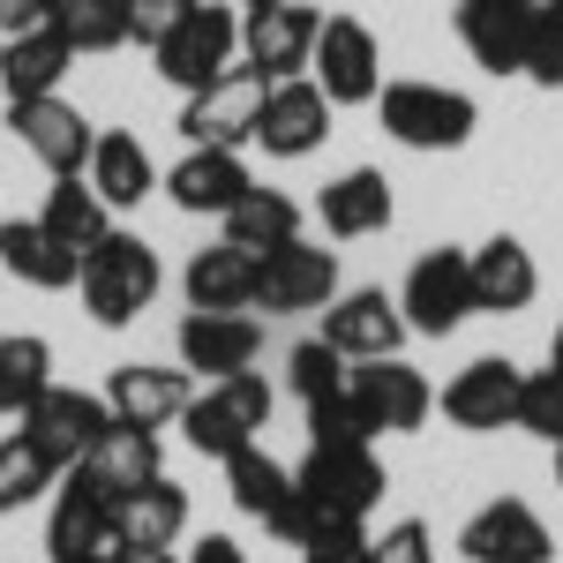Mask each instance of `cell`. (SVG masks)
I'll return each instance as SVG.
<instances>
[{
	"label": "cell",
	"mask_w": 563,
	"mask_h": 563,
	"mask_svg": "<svg viewBox=\"0 0 563 563\" xmlns=\"http://www.w3.org/2000/svg\"><path fill=\"white\" fill-rule=\"evenodd\" d=\"M301 413H308V443H376L361 406H353V390H331V398H316Z\"/></svg>",
	"instance_id": "cell-40"
},
{
	"label": "cell",
	"mask_w": 563,
	"mask_h": 563,
	"mask_svg": "<svg viewBox=\"0 0 563 563\" xmlns=\"http://www.w3.org/2000/svg\"><path fill=\"white\" fill-rule=\"evenodd\" d=\"M533 294H541V263H533V249L511 241V233L481 241L474 249V308L481 316H519V308H533Z\"/></svg>",
	"instance_id": "cell-25"
},
{
	"label": "cell",
	"mask_w": 563,
	"mask_h": 563,
	"mask_svg": "<svg viewBox=\"0 0 563 563\" xmlns=\"http://www.w3.org/2000/svg\"><path fill=\"white\" fill-rule=\"evenodd\" d=\"M84 308H90V323H106V331H129L143 308L158 301V286H166V271H158V249L143 241V233H106L98 249L84 256Z\"/></svg>",
	"instance_id": "cell-1"
},
{
	"label": "cell",
	"mask_w": 563,
	"mask_h": 563,
	"mask_svg": "<svg viewBox=\"0 0 563 563\" xmlns=\"http://www.w3.org/2000/svg\"><path fill=\"white\" fill-rule=\"evenodd\" d=\"M106 541H121V511H113V504L84 481V466H68L60 488H53L45 556H53V563H76V556H90V549H106Z\"/></svg>",
	"instance_id": "cell-20"
},
{
	"label": "cell",
	"mask_w": 563,
	"mask_h": 563,
	"mask_svg": "<svg viewBox=\"0 0 563 563\" xmlns=\"http://www.w3.org/2000/svg\"><path fill=\"white\" fill-rule=\"evenodd\" d=\"M180 294H188V308H256V256L233 241L196 249L180 271Z\"/></svg>",
	"instance_id": "cell-30"
},
{
	"label": "cell",
	"mask_w": 563,
	"mask_h": 563,
	"mask_svg": "<svg viewBox=\"0 0 563 563\" xmlns=\"http://www.w3.org/2000/svg\"><path fill=\"white\" fill-rule=\"evenodd\" d=\"M225 496H233V511H241V519L278 526L286 511H294L301 481H294V466H278L263 443H249V451H233V459H225Z\"/></svg>",
	"instance_id": "cell-28"
},
{
	"label": "cell",
	"mask_w": 563,
	"mask_h": 563,
	"mask_svg": "<svg viewBox=\"0 0 563 563\" xmlns=\"http://www.w3.org/2000/svg\"><path fill=\"white\" fill-rule=\"evenodd\" d=\"M76 68V45L60 38L53 23H31L15 38H0V90L8 98H53Z\"/></svg>",
	"instance_id": "cell-26"
},
{
	"label": "cell",
	"mask_w": 563,
	"mask_h": 563,
	"mask_svg": "<svg viewBox=\"0 0 563 563\" xmlns=\"http://www.w3.org/2000/svg\"><path fill=\"white\" fill-rule=\"evenodd\" d=\"M113 429V406L98 398V390H76V384H45L31 406H23V443L38 451L53 474H68V466H84V451L98 435Z\"/></svg>",
	"instance_id": "cell-4"
},
{
	"label": "cell",
	"mask_w": 563,
	"mask_h": 563,
	"mask_svg": "<svg viewBox=\"0 0 563 563\" xmlns=\"http://www.w3.org/2000/svg\"><path fill=\"white\" fill-rule=\"evenodd\" d=\"M241 8H278V0H241Z\"/></svg>",
	"instance_id": "cell-50"
},
{
	"label": "cell",
	"mask_w": 563,
	"mask_h": 563,
	"mask_svg": "<svg viewBox=\"0 0 563 563\" xmlns=\"http://www.w3.org/2000/svg\"><path fill=\"white\" fill-rule=\"evenodd\" d=\"M533 90H563V23H549L541 15V31H533V45H526V68H519Z\"/></svg>",
	"instance_id": "cell-42"
},
{
	"label": "cell",
	"mask_w": 563,
	"mask_h": 563,
	"mask_svg": "<svg viewBox=\"0 0 563 563\" xmlns=\"http://www.w3.org/2000/svg\"><path fill=\"white\" fill-rule=\"evenodd\" d=\"M53 466H45L38 451L23 443V435H0V519H15L23 504H38L45 488H53Z\"/></svg>",
	"instance_id": "cell-37"
},
{
	"label": "cell",
	"mask_w": 563,
	"mask_h": 563,
	"mask_svg": "<svg viewBox=\"0 0 563 563\" xmlns=\"http://www.w3.org/2000/svg\"><path fill=\"white\" fill-rule=\"evenodd\" d=\"M38 225L60 241V249H76V256H90L106 233H113V211H106V196L90 188L84 174H68V180H53L45 188V211H38Z\"/></svg>",
	"instance_id": "cell-31"
},
{
	"label": "cell",
	"mask_w": 563,
	"mask_h": 563,
	"mask_svg": "<svg viewBox=\"0 0 563 563\" xmlns=\"http://www.w3.org/2000/svg\"><path fill=\"white\" fill-rule=\"evenodd\" d=\"M549 23H563V0H549Z\"/></svg>",
	"instance_id": "cell-48"
},
{
	"label": "cell",
	"mask_w": 563,
	"mask_h": 563,
	"mask_svg": "<svg viewBox=\"0 0 563 563\" xmlns=\"http://www.w3.org/2000/svg\"><path fill=\"white\" fill-rule=\"evenodd\" d=\"M121 549H129V541H121ZM129 563H180L174 549H129Z\"/></svg>",
	"instance_id": "cell-46"
},
{
	"label": "cell",
	"mask_w": 563,
	"mask_h": 563,
	"mask_svg": "<svg viewBox=\"0 0 563 563\" xmlns=\"http://www.w3.org/2000/svg\"><path fill=\"white\" fill-rule=\"evenodd\" d=\"M31 23H45V0H0V38L31 31Z\"/></svg>",
	"instance_id": "cell-44"
},
{
	"label": "cell",
	"mask_w": 563,
	"mask_h": 563,
	"mask_svg": "<svg viewBox=\"0 0 563 563\" xmlns=\"http://www.w3.org/2000/svg\"><path fill=\"white\" fill-rule=\"evenodd\" d=\"M0 271L23 278V286H38V294H68L84 278V256L60 249L38 218H0Z\"/></svg>",
	"instance_id": "cell-27"
},
{
	"label": "cell",
	"mask_w": 563,
	"mask_h": 563,
	"mask_svg": "<svg viewBox=\"0 0 563 563\" xmlns=\"http://www.w3.org/2000/svg\"><path fill=\"white\" fill-rule=\"evenodd\" d=\"M519 368L511 361H496V353H481V361H466L451 384L435 390V406H443V421L466 435H496L511 429V413H519Z\"/></svg>",
	"instance_id": "cell-17"
},
{
	"label": "cell",
	"mask_w": 563,
	"mask_h": 563,
	"mask_svg": "<svg viewBox=\"0 0 563 563\" xmlns=\"http://www.w3.org/2000/svg\"><path fill=\"white\" fill-rule=\"evenodd\" d=\"M8 135H15V143H23L53 180L84 174V166H90V143H98V129H90L60 90H53V98H8Z\"/></svg>",
	"instance_id": "cell-14"
},
{
	"label": "cell",
	"mask_w": 563,
	"mask_h": 563,
	"mask_svg": "<svg viewBox=\"0 0 563 563\" xmlns=\"http://www.w3.org/2000/svg\"><path fill=\"white\" fill-rule=\"evenodd\" d=\"M346 376H353V361L323 331L316 339H301V346L286 353V390L301 398V406H316V398H331V390H346Z\"/></svg>",
	"instance_id": "cell-36"
},
{
	"label": "cell",
	"mask_w": 563,
	"mask_h": 563,
	"mask_svg": "<svg viewBox=\"0 0 563 563\" xmlns=\"http://www.w3.org/2000/svg\"><path fill=\"white\" fill-rule=\"evenodd\" d=\"M339 301V256L316 241H286L256 256V308L263 316H323Z\"/></svg>",
	"instance_id": "cell-10"
},
{
	"label": "cell",
	"mask_w": 563,
	"mask_h": 563,
	"mask_svg": "<svg viewBox=\"0 0 563 563\" xmlns=\"http://www.w3.org/2000/svg\"><path fill=\"white\" fill-rule=\"evenodd\" d=\"M180 533H188V488H180V481L158 474L121 504V541H129V549H174Z\"/></svg>",
	"instance_id": "cell-33"
},
{
	"label": "cell",
	"mask_w": 563,
	"mask_h": 563,
	"mask_svg": "<svg viewBox=\"0 0 563 563\" xmlns=\"http://www.w3.org/2000/svg\"><path fill=\"white\" fill-rule=\"evenodd\" d=\"M308 84L323 90L331 106H376L384 98V45H376V31L361 15H323Z\"/></svg>",
	"instance_id": "cell-6"
},
{
	"label": "cell",
	"mask_w": 563,
	"mask_h": 563,
	"mask_svg": "<svg viewBox=\"0 0 563 563\" xmlns=\"http://www.w3.org/2000/svg\"><path fill=\"white\" fill-rule=\"evenodd\" d=\"M301 496L323 511V519H368L384 504V459L376 443H308V459L294 466Z\"/></svg>",
	"instance_id": "cell-5"
},
{
	"label": "cell",
	"mask_w": 563,
	"mask_h": 563,
	"mask_svg": "<svg viewBox=\"0 0 563 563\" xmlns=\"http://www.w3.org/2000/svg\"><path fill=\"white\" fill-rule=\"evenodd\" d=\"M271 406H278V390L263 384V368H241V376H218L211 390H196V398H188L180 435H188V451H203V459H218V466H225L233 451L263 443Z\"/></svg>",
	"instance_id": "cell-2"
},
{
	"label": "cell",
	"mask_w": 563,
	"mask_h": 563,
	"mask_svg": "<svg viewBox=\"0 0 563 563\" xmlns=\"http://www.w3.org/2000/svg\"><path fill=\"white\" fill-rule=\"evenodd\" d=\"M541 15H549V0H459V45L474 53V68L488 76H519L526 68V45L541 31Z\"/></svg>",
	"instance_id": "cell-13"
},
{
	"label": "cell",
	"mask_w": 563,
	"mask_h": 563,
	"mask_svg": "<svg viewBox=\"0 0 563 563\" xmlns=\"http://www.w3.org/2000/svg\"><path fill=\"white\" fill-rule=\"evenodd\" d=\"M331 98L308 84V76H294V84H271V98H263V121H256V143L263 158H316L323 151V135H331Z\"/></svg>",
	"instance_id": "cell-19"
},
{
	"label": "cell",
	"mask_w": 563,
	"mask_h": 563,
	"mask_svg": "<svg viewBox=\"0 0 563 563\" xmlns=\"http://www.w3.org/2000/svg\"><path fill=\"white\" fill-rule=\"evenodd\" d=\"M84 481L121 511L143 481H158V429H121V421H113V429L84 451Z\"/></svg>",
	"instance_id": "cell-24"
},
{
	"label": "cell",
	"mask_w": 563,
	"mask_h": 563,
	"mask_svg": "<svg viewBox=\"0 0 563 563\" xmlns=\"http://www.w3.org/2000/svg\"><path fill=\"white\" fill-rule=\"evenodd\" d=\"M376 563H435V533L429 519H398L376 533Z\"/></svg>",
	"instance_id": "cell-43"
},
{
	"label": "cell",
	"mask_w": 563,
	"mask_h": 563,
	"mask_svg": "<svg viewBox=\"0 0 563 563\" xmlns=\"http://www.w3.org/2000/svg\"><path fill=\"white\" fill-rule=\"evenodd\" d=\"M398 308H406V331H421V339H451L474 308V256L466 249H429V256L406 271V286H398Z\"/></svg>",
	"instance_id": "cell-8"
},
{
	"label": "cell",
	"mask_w": 563,
	"mask_h": 563,
	"mask_svg": "<svg viewBox=\"0 0 563 563\" xmlns=\"http://www.w3.org/2000/svg\"><path fill=\"white\" fill-rule=\"evenodd\" d=\"M301 563H376V533L361 519H323L301 541Z\"/></svg>",
	"instance_id": "cell-39"
},
{
	"label": "cell",
	"mask_w": 563,
	"mask_h": 563,
	"mask_svg": "<svg viewBox=\"0 0 563 563\" xmlns=\"http://www.w3.org/2000/svg\"><path fill=\"white\" fill-rule=\"evenodd\" d=\"M53 384V346L38 331H8L0 339V421H23V406Z\"/></svg>",
	"instance_id": "cell-35"
},
{
	"label": "cell",
	"mask_w": 563,
	"mask_h": 563,
	"mask_svg": "<svg viewBox=\"0 0 563 563\" xmlns=\"http://www.w3.org/2000/svg\"><path fill=\"white\" fill-rule=\"evenodd\" d=\"M323 339L346 361H390V353L406 346V308L384 286H353V294H339V301L323 308Z\"/></svg>",
	"instance_id": "cell-18"
},
{
	"label": "cell",
	"mask_w": 563,
	"mask_h": 563,
	"mask_svg": "<svg viewBox=\"0 0 563 563\" xmlns=\"http://www.w3.org/2000/svg\"><path fill=\"white\" fill-rule=\"evenodd\" d=\"M158 76L174 90H203V84H218L225 68H241V15L233 8H218V0H196L188 15H180V31L158 53Z\"/></svg>",
	"instance_id": "cell-7"
},
{
	"label": "cell",
	"mask_w": 563,
	"mask_h": 563,
	"mask_svg": "<svg viewBox=\"0 0 563 563\" xmlns=\"http://www.w3.org/2000/svg\"><path fill=\"white\" fill-rule=\"evenodd\" d=\"M316 211H323V233H331V241H368V233L390 225V180L376 174V166H353V174H339L323 188Z\"/></svg>",
	"instance_id": "cell-29"
},
{
	"label": "cell",
	"mask_w": 563,
	"mask_h": 563,
	"mask_svg": "<svg viewBox=\"0 0 563 563\" xmlns=\"http://www.w3.org/2000/svg\"><path fill=\"white\" fill-rule=\"evenodd\" d=\"M549 376H563V323H556V339H549Z\"/></svg>",
	"instance_id": "cell-47"
},
{
	"label": "cell",
	"mask_w": 563,
	"mask_h": 563,
	"mask_svg": "<svg viewBox=\"0 0 563 563\" xmlns=\"http://www.w3.org/2000/svg\"><path fill=\"white\" fill-rule=\"evenodd\" d=\"M459 556L466 563H549L556 533H549V519L526 496H496V504H481L474 519L459 526Z\"/></svg>",
	"instance_id": "cell-16"
},
{
	"label": "cell",
	"mask_w": 563,
	"mask_h": 563,
	"mask_svg": "<svg viewBox=\"0 0 563 563\" xmlns=\"http://www.w3.org/2000/svg\"><path fill=\"white\" fill-rule=\"evenodd\" d=\"M45 23L76 45V60L129 45V8H121V0H45Z\"/></svg>",
	"instance_id": "cell-34"
},
{
	"label": "cell",
	"mask_w": 563,
	"mask_h": 563,
	"mask_svg": "<svg viewBox=\"0 0 563 563\" xmlns=\"http://www.w3.org/2000/svg\"><path fill=\"white\" fill-rule=\"evenodd\" d=\"M174 353L188 376H203V384H218V376H241V368H256L263 353V323L249 316V308H188L174 331Z\"/></svg>",
	"instance_id": "cell-12"
},
{
	"label": "cell",
	"mask_w": 563,
	"mask_h": 563,
	"mask_svg": "<svg viewBox=\"0 0 563 563\" xmlns=\"http://www.w3.org/2000/svg\"><path fill=\"white\" fill-rule=\"evenodd\" d=\"M353 406H361V421H368V435H413L421 421L435 413V384L413 368V361H353Z\"/></svg>",
	"instance_id": "cell-11"
},
{
	"label": "cell",
	"mask_w": 563,
	"mask_h": 563,
	"mask_svg": "<svg viewBox=\"0 0 563 563\" xmlns=\"http://www.w3.org/2000/svg\"><path fill=\"white\" fill-rule=\"evenodd\" d=\"M121 8H129V45H151V53H158L196 0H121Z\"/></svg>",
	"instance_id": "cell-41"
},
{
	"label": "cell",
	"mask_w": 563,
	"mask_h": 563,
	"mask_svg": "<svg viewBox=\"0 0 563 563\" xmlns=\"http://www.w3.org/2000/svg\"><path fill=\"white\" fill-rule=\"evenodd\" d=\"M180 563H249V556H241V541H225V533H203V541H196V549H188Z\"/></svg>",
	"instance_id": "cell-45"
},
{
	"label": "cell",
	"mask_w": 563,
	"mask_h": 563,
	"mask_svg": "<svg viewBox=\"0 0 563 563\" xmlns=\"http://www.w3.org/2000/svg\"><path fill=\"white\" fill-rule=\"evenodd\" d=\"M511 429L541 435V443H563V376H526L519 384V413H511Z\"/></svg>",
	"instance_id": "cell-38"
},
{
	"label": "cell",
	"mask_w": 563,
	"mask_h": 563,
	"mask_svg": "<svg viewBox=\"0 0 563 563\" xmlns=\"http://www.w3.org/2000/svg\"><path fill=\"white\" fill-rule=\"evenodd\" d=\"M84 180L106 196V211H143V196H158V188H166L158 166H151V151H143V135H129V129H98Z\"/></svg>",
	"instance_id": "cell-23"
},
{
	"label": "cell",
	"mask_w": 563,
	"mask_h": 563,
	"mask_svg": "<svg viewBox=\"0 0 563 563\" xmlns=\"http://www.w3.org/2000/svg\"><path fill=\"white\" fill-rule=\"evenodd\" d=\"M249 188H256L249 158H241V151H218V143H188V158L166 174V196H174L188 218H225Z\"/></svg>",
	"instance_id": "cell-22"
},
{
	"label": "cell",
	"mask_w": 563,
	"mask_h": 563,
	"mask_svg": "<svg viewBox=\"0 0 563 563\" xmlns=\"http://www.w3.org/2000/svg\"><path fill=\"white\" fill-rule=\"evenodd\" d=\"M316 31H323V15L301 8V0L249 8V23H241V60L256 68L263 84H294V76H308V60H316Z\"/></svg>",
	"instance_id": "cell-15"
},
{
	"label": "cell",
	"mask_w": 563,
	"mask_h": 563,
	"mask_svg": "<svg viewBox=\"0 0 563 563\" xmlns=\"http://www.w3.org/2000/svg\"><path fill=\"white\" fill-rule=\"evenodd\" d=\"M376 113H384V135L406 151H466L481 129V106L451 84H384Z\"/></svg>",
	"instance_id": "cell-3"
},
{
	"label": "cell",
	"mask_w": 563,
	"mask_h": 563,
	"mask_svg": "<svg viewBox=\"0 0 563 563\" xmlns=\"http://www.w3.org/2000/svg\"><path fill=\"white\" fill-rule=\"evenodd\" d=\"M188 398H196L188 368H158V361H121L106 384V406L121 429H174L188 413Z\"/></svg>",
	"instance_id": "cell-21"
},
{
	"label": "cell",
	"mask_w": 563,
	"mask_h": 563,
	"mask_svg": "<svg viewBox=\"0 0 563 563\" xmlns=\"http://www.w3.org/2000/svg\"><path fill=\"white\" fill-rule=\"evenodd\" d=\"M225 241L249 249V256H271L286 241H301V203L286 188H249L233 211H225Z\"/></svg>",
	"instance_id": "cell-32"
},
{
	"label": "cell",
	"mask_w": 563,
	"mask_h": 563,
	"mask_svg": "<svg viewBox=\"0 0 563 563\" xmlns=\"http://www.w3.org/2000/svg\"><path fill=\"white\" fill-rule=\"evenodd\" d=\"M263 98H271V84H263L256 68L241 60V68H225L218 84L188 90V106H180L174 129L188 135V143H218V151H241V143H256Z\"/></svg>",
	"instance_id": "cell-9"
},
{
	"label": "cell",
	"mask_w": 563,
	"mask_h": 563,
	"mask_svg": "<svg viewBox=\"0 0 563 563\" xmlns=\"http://www.w3.org/2000/svg\"><path fill=\"white\" fill-rule=\"evenodd\" d=\"M556 488H563V443H556Z\"/></svg>",
	"instance_id": "cell-49"
}]
</instances>
